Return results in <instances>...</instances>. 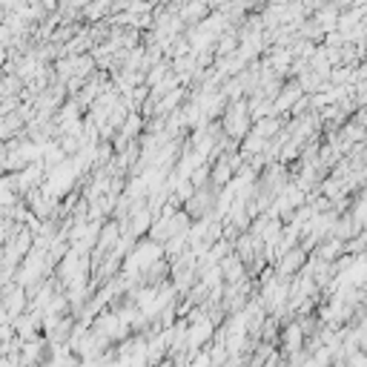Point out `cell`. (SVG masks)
Instances as JSON below:
<instances>
[{
	"label": "cell",
	"mask_w": 367,
	"mask_h": 367,
	"mask_svg": "<svg viewBox=\"0 0 367 367\" xmlns=\"http://www.w3.org/2000/svg\"><path fill=\"white\" fill-rule=\"evenodd\" d=\"M282 341H284V350H287V353H296V350L301 348V341H305V333H301L298 325H290V327L284 330Z\"/></svg>",
	"instance_id": "obj_1"
},
{
	"label": "cell",
	"mask_w": 367,
	"mask_h": 367,
	"mask_svg": "<svg viewBox=\"0 0 367 367\" xmlns=\"http://www.w3.org/2000/svg\"><path fill=\"white\" fill-rule=\"evenodd\" d=\"M284 296H287L284 284H270V287H267V293H264L267 307H278V305H282V301H284Z\"/></svg>",
	"instance_id": "obj_2"
}]
</instances>
